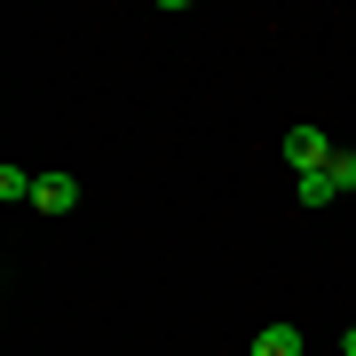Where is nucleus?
I'll return each instance as SVG.
<instances>
[{
    "label": "nucleus",
    "mask_w": 356,
    "mask_h": 356,
    "mask_svg": "<svg viewBox=\"0 0 356 356\" xmlns=\"http://www.w3.org/2000/svg\"><path fill=\"white\" fill-rule=\"evenodd\" d=\"M72 198H79V182H72V175H40V191H32L40 214H72Z\"/></svg>",
    "instance_id": "f03ea898"
},
{
    "label": "nucleus",
    "mask_w": 356,
    "mask_h": 356,
    "mask_svg": "<svg viewBox=\"0 0 356 356\" xmlns=\"http://www.w3.org/2000/svg\"><path fill=\"white\" fill-rule=\"evenodd\" d=\"M32 191H40V175H24V166H0V198H8V206H32Z\"/></svg>",
    "instance_id": "20e7f679"
},
{
    "label": "nucleus",
    "mask_w": 356,
    "mask_h": 356,
    "mask_svg": "<svg viewBox=\"0 0 356 356\" xmlns=\"http://www.w3.org/2000/svg\"><path fill=\"white\" fill-rule=\"evenodd\" d=\"M341 356H356V325H348V332H341Z\"/></svg>",
    "instance_id": "0eeeda50"
},
{
    "label": "nucleus",
    "mask_w": 356,
    "mask_h": 356,
    "mask_svg": "<svg viewBox=\"0 0 356 356\" xmlns=\"http://www.w3.org/2000/svg\"><path fill=\"white\" fill-rule=\"evenodd\" d=\"M293 198H301V206H332L341 191H332V175H301V191H293Z\"/></svg>",
    "instance_id": "39448f33"
},
{
    "label": "nucleus",
    "mask_w": 356,
    "mask_h": 356,
    "mask_svg": "<svg viewBox=\"0 0 356 356\" xmlns=\"http://www.w3.org/2000/svg\"><path fill=\"white\" fill-rule=\"evenodd\" d=\"M325 175H332V191H356V151H332Z\"/></svg>",
    "instance_id": "423d86ee"
},
{
    "label": "nucleus",
    "mask_w": 356,
    "mask_h": 356,
    "mask_svg": "<svg viewBox=\"0 0 356 356\" xmlns=\"http://www.w3.org/2000/svg\"><path fill=\"white\" fill-rule=\"evenodd\" d=\"M245 356H301V332H293V325H269V332H254Z\"/></svg>",
    "instance_id": "7ed1b4c3"
},
{
    "label": "nucleus",
    "mask_w": 356,
    "mask_h": 356,
    "mask_svg": "<svg viewBox=\"0 0 356 356\" xmlns=\"http://www.w3.org/2000/svg\"><path fill=\"white\" fill-rule=\"evenodd\" d=\"M285 166H293V175H325V166H332V143L317 127H293L285 135Z\"/></svg>",
    "instance_id": "f257e3e1"
}]
</instances>
